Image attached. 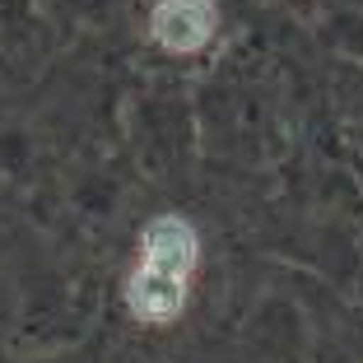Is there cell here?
Instances as JSON below:
<instances>
[{
  "instance_id": "obj_3",
  "label": "cell",
  "mask_w": 363,
  "mask_h": 363,
  "mask_svg": "<svg viewBox=\"0 0 363 363\" xmlns=\"http://www.w3.org/2000/svg\"><path fill=\"white\" fill-rule=\"evenodd\" d=\"M186 303V279H168V275H154V270L140 266L135 279H130V312L145 321H168L182 312Z\"/></svg>"
},
{
  "instance_id": "obj_2",
  "label": "cell",
  "mask_w": 363,
  "mask_h": 363,
  "mask_svg": "<svg viewBox=\"0 0 363 363\" xmlns=\"http://www.w3.org/2000/svg\"><path fill=\"white\" fill-rule=\"evenodd\" d=\"M196 266V233L186 219H154L150 233H145V270L154 275H168V279H186Z\"/></svg>"
},
{
  "instance_id": "obj_1",
  "label": "cell",
  "mask_w": 363,
  "mask_h": 363,
  "mask_svg": "<svg viewBox=\"0 0 363 363\" xmlns=\"http://www.w3.org/2000/svg\"><path fill=\"white\" fill-rule=\"evenodd\" d=\"M150 33L168 52H196L214 33V5L210 0H163L150 19Z\"/></svg>"
}]
</instances>
